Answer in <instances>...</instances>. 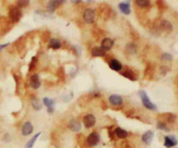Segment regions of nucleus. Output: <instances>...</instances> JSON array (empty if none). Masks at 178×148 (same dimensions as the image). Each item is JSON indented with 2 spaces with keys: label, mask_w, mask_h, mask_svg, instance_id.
Returning <instances> with one entry per match:
<instances>
[{
  "label": "nucleus",
  "mask_w": 178,
  "mask_h": 148,
  "mask_svg": "<svg viewBox=\"0 0 178 148\" xmlns=\"http://www.w3.org/2000/svg\"><path fill=\"white\" fill-rule=\"evenodd\" d=\"M43 101H44V104H45V105L47 107V108H48V113H54V108H53V106H54V103H55L54 100L50 98L45 97V98H44V100H43Z\"/></svg>",
  "instance_id": "nucleus-20"
},
{
  "label": "nucleus",
  "mask_w": 178,
  "mask_h": 148,
  "mask_svg": "<svg viewBox=\"0 0 178 148\" xmlns=\"http://www.w3.org/2000/svg\"><path fill=\"white\" fill-rule=\"evenodd\" d=\"M65 2H66V0H51L48 3L47 11L49 12H54L57 7L59 6V5H63Z\"/></svg>",
  "instance_id": "nucleus-6"
},
{
  "label": "nucleus",
  "mask_w": 178,
  "mask_h": 148,
  "mask_svg": "<svg viewBox=\"0 0 178 148\" xmlns=\"http://www.w3.org/2000/svg\"><path fill=\"white\" fill-rule=\"evenodd\" d=\"M33 130H34V127H33L32 124L29 121H27V122H25L24 125L22 126L21 132H22V134L24 136H28L32 134Z\"/></svg>",
  "instance_id": "nucleus-8"
},
{
  "label": "nucleus",
  "mask_w": 178,
  "mask_h": 148,
  "mask_svg": "<svg viewBox=\"0 0 178 148\" xmlns=\"http://www.w3.org/2000/svg\"><path fill=\"white\" fill-rule=\"evenodd\" d=\"M160 29L165 32H171L173 30V26L170 24V22H169L167 20H163L160 24Z\"/></svg>",
  "instance_id": "nucleus-17"
},
{
  "label": "nucleus",
  "mask_w": 178,
  "mask_h": 148,
  "mask_svg": "<svg viewBox=\"0 0 178 148\" xmlns=\"http://www.w3.org/2000/svg\"><path fill=\"white\" fill-rule=\"evenodd\" d=\"M99 141H100V135L96 132L91 133L88 136V138H87V144L89 145V146H91V147L96 146L99 143Z\"/></svg>",
  "instance_id": "nucleus-4"
},
{
  "label": "nucleus",
  "mask_w": 178,
  "mask_h": 148,
  "mask_svg": "<svg viewBox=\"0 0 178 148\" xmlns=\"http://www.w3.org/2000/svg\"><path fill=\"white\" fill-rule=\"evenodd\" d=\"M166 115L168 116V117H167V121H168V122L172 123V122L175 121V120H176V115H174V114H172V113H167Z\"/></svg>",
  "instance_id": "nucleus-29"
},
{
  "label": "nucleus",
  "mask_w": 178,
  "mask_h": 148,
  "mask_svg": "<svg viewBox=\"0 0 178 148\" xmlns=\"http://www.w3.org/2000/svg\"><path fill=\"white\" fill-rule=\"evenodd\" d=\"M113 45H114V41L112 39H110V38H104L102 41L101 47L106 51V50L111 49V48L113 47Z\"/></svg>",
  "instance_id": "nucleus-16"
},
{
  "label": "nucleus",
  "mask_w": 178,
  "mask_h": 148,
  "mask_svg": "<svg viewBox=\"0 0 178 148\" xmlns=\"http://www.w3.org/2000/svg\"><path fill=\"white\" fill-rule=\"evenodd\" d=\"M68 127L73 132H79L81 130V123L76 119L70 120L69 121V124H68Z\"/></svg>",
  "instance_id": "nucleus-10"
},
{
  "label": "nucleus",
  "mask_w": 178,
  "mask_h": 148,
  "mask_svg": "<svg viewBox=\"0 0 178 148\" xmlns=\"http://www.w3.org/2000/svg\"><path fill=\"white\" fill-rule=\"evenodd\" d=\"M153 138H154V133L152 131H147L142 136V140L146 145H150L153 140Z\"/></svg>",
  "instance_id": "nucleus-13"
},
{
  "label": "nucleus",
  "mask_w": 178,
  "mask_h": 148,
  "mask_svg": "<svg viewBox=\"0 0 178 148\" xmlns=\"http://www.w3.org/2000/svg\"><path fill=\"white\" fill-rule=\"evenodd\" d=\"M157 128L160 130H164V131H169V128L167 127V125L164 122H158L157 123Z\"/></svg>",
  "instance_id": "nucleus-28"
},
{
  "label": "nucleus",
  "mask_w": 178,
  "mask_h": 148,
  "mask_svg": "<svg viewBox=\"0 0 178 148\" xmlns=\"http://www.w3.org/2000/svg\"><path fill=\"white\" fill-rule=\"evenodd\" d=\"M121 74L123 76H124V77H126L127 79L130 81H135L136 80V75L134 74V72L132 70H130V69H126V70H124L123 72H122Z\"/></svg>",
  "instance_id": "nucleus-21"
},
{
  "label": "nucleus",
  "mask_w": 178,
  "mask_h": 148,
  "mask_svg": "<svg viewBox=\"0 0 178 148\" xmlns=\"http://www.w3.org/2000/svg\"><path fill=\"white\" fill-rule=\"evenodd\" d=\"M40 134H41V133H37L36 135H34L33 137H32V139L28 141V143L26 144V148H32L33 147V146H34V144H35V142H36V140H38V138L40 136Z\"/></svg>",
  "instance_id": "nucleus-23"
},
{
  "label": "nucleus",
  "mask_w": 178,
  "mask_h": 148,
  "mask_svg": "<svg viewBox=\"0 0 178 148\" xmlns=\"http://www.w3.org/2000/svg\"><path fill=\"white\" fill-rule=\"evenodd\" d=\"M9 17L11 20L14 23H18L19 20L22 18V12L19 10L18 7L12 6L9 11Z\"/></svg>",
  "instance_id": "nucleus-2"
},
{
  "label": "nucleus",
  "mask_w": 178,
  "mask_h": 148,
  "mask_svg": "<svg viewBox=\"0 0 178 148\" xmlns=\"http://www.w3.org/2000/svg\"><path fill=\"white\" fill-rule=\"evenodd\" d=\"M118 8L120 10V12L122 13H123L124 15H129L131 12V10H130V5H129V2H123L120 3L118 5Z\"/></svg>",
  "instance_id": "nucleus-14"
},
{
  "label": "nucleus",
  "mask_w": 178,
  "mask_h": 148,
  "mask_svg": "<svg viewBox=\"0 0 178 148\" xmlns=\"http://www.w3.org/2000/svg\"><path fill=\"white\" fill-rule=\"evenodd\" d=\"M83 123L86 128L93 127L96 124V117L93 114H86L83 119Z\"/></svg>",
  "instance_id": "nucleus-5"
},
{
  "label": "nucleus",
  "mask_w": 178,
  "mask_h": 148,
  "mask_svg": "<svg viewBox=\"0 0 178 148\" xmlns=\"http://www.w3.org/2000/svg\"><path fill=\"white\" fill-rule=\"evenodd\" d=\"M106 51L102 47H94L91 49V56L94 57H102L105 56Z\"/></svg>",
  "instance_id": "nucleus-15"
},
{
  "label": "nucleus",
  "mask_w": 178,
  "mask_h": 148,
  "mask_svg": "<svg viewBox=\"0 0 178 148\" xmlns=\"http://www.w3.org/2000/svg\"><path fill=\"white\" fill-rule=\"evenodd\" d=\"M32 105L35 110H40V109H42V105L40 103V100L38 99L35 98V97H33L32 99Z\"/></svg>",
  "instance_id": "nucleus-22"
},
{
  "label": "nucleus",
  "mask_w": 178,
  "mask_h": 148,
  "mask_svg": "<svg viewBox=\"0 0 178 148\" xmlns=\"http://www.w3.org/2000/svg\"><path fill=\"white\" fill-rule=\"evenodd\" d=\"M17 5L18 8H25L30 5V0H18Z\"/></svg>",
  "instance_id": "nucleus-25"
},
{
  "label": "nucleus",
  "mask_w": 178,
  "mask_h": 148,
  "mask_svg": "<svg viewBox=\"0 0 178 148\" xmlns=\"http://www.w3.org/2000/svg\"><path fill=\"white\" fill-rule=\"evenodd\" d=\"M139 96H140L143 105L147 109L151 110V111H156V106L155 105L152 101L149 100L147 93L144 90H140L139 91Z\"/></svg>",
  "instance_id": "nucleus-1"
},
{
  "label": "nucleus",
  "mask_w": 178,
  "mask_h": 148,
  "mask_svg": "<svg viewBox=\"0 0 178 148\" xmlns=\"http://www.w3.org/2000/svg\"><path fill=\"white\" fill-rule=\"evenodd\" d=\"M136 4L139 7L145 8V7H148L149 5L150 1L149 0H136Z\"/></svg>",
  "instance_id": "nucleus-24"
},
{
  "label": "nucleus",
  "mask_w": 178,
  "mask_h": 148,
  "mask_svg": "<svg viewBox=\"0 0 178 148\" xmlns=\"http://www.w3.org/2000/svg\"><path fill=\"white\" fill-rule=\"evenodd\" d=\"M8 45H9V43H5V44H1V45H0V50H2L3 49H5V48H6Z\"/></svg>",
  "instance_id": "nucleus-30"
},
{
  "label": "nucleus",
  "mask_w": 178,
  "mask_h": 148,
  "mask_svg": "<svg viewBox=\"0 0 178 148\" xmlns=\"http://www.w3.org/2000/svg\"><path fill=\"white\" fill-rule=\"evenodd\" d=\"M109 68H111L112 70H114V71H121L122 69H123V65H122V63L118 60H116V59H111L109 62Z\"/></svg>",
  "instance_id": "nucleus-11"
},
{
  "label": "nucleus",
  "mask_w": 178,
  "mask_h": 148,
  "mask_svg": "<svg viewBox=\"0 0 178 148\" xmlns=\"http://www.w3.org/2000/svg\"><path fill=\"white\" fill-rule=\"evenodd\" d=\"M83 20H84V22L86 23V24H92L93 22H94V20H95L96 18V13L94 12V10H92V9H86L85 11H84V12H83Z\"/></svg>",
  "instance_id": "nucleus-3"
},
{
  "label": "nucleus",
  "mask_w": 178,
  "mask_h": 148,
  "mask_svg": "<svg viewBox=\"0 0 178 148\" xmlns=\"http://www.w3.org/2000/svg\"><path fill=\"white\" fill-rule=\"evenodd\" d=\"M49 47L52 49H58L62 47V43L59 39L51 38L50 42H49Z\"/></svg>",
  "instance_id": "nucleus-19"
},
{
  "label": "nucleus",
  "mask_w": 178,
  "mask_h": 148,
  "mask_svg": "<svg viewBox=\"0 0 178 148\" xmlns=\"http://www.w3.org/2000/svg\"><path fill=\"white\" fill-rule=\"evenodd\" d=\"M82 0H71V2L72 3H75V4H78V3H80Z\"/></svg>",
  "instance_id": "nucleus-31"
},
{
  "label": "nucleus",
  "mask_w": 178,
  "mask_h": 148,
  "mask_svg": "<svg viewBox=\"0 0 178 148\" xmlns=\"http://www.w3.org/2000/svg\"><path fill=\"white\" fill-rule=\"evenodd\" d=\"M162 60L163 61H172L173 60V56L169 54V53H163L162 55Z\"/></svg>",
  "instance_id": "nucleus-27"
},
{
  "label": "nucleus",
  "mask_w": 178,
  "mask_h": 148,
  "mask_svg": "<svg viewBox=\"0 0 178 148\" xmlns=\"http://www.w3.org/2000/svg\"><path fill=\"white\" fill-rule=\"evenodd\" d=\"M126 50H128L130 54H134L136 51V47L134 43H129L126 46Z\"/></svg>",
  "instance_id": "nucleus-26"
},
{
  "label": "nucleus",
  "mask_w": 178,
  "mask_h": 148,
  "mask_svg": "<svg viewBox=\"0 0 178 148\" xmlns=\"http://www.w3.org/2000/svg\"><path fill=\"white\" fill-rule=\"evenodd\" d=\"M115 135L119 139H126L128 137V132L121 127H116L114 130Z\"/></svg>",
  "instance_id": "nucleus-18"
},
{
  "label": "nucleus",
  "mask_w": 178,
  "mask_h": 148,
  "mask_svg": "<svg viewBox=\"0 0 178 148\" xmlns=\"http://www.w3.org/2000/svg\"><path fill=\"white\" fill-rule=\"evenodd\" d=\"M30 84L32 87H33L34 89H38L41 86V81L39 79V76L38 74H32L31 79H30Z\"/></svg>",
  "instance_id": "nucleus-12"
},
{
  "label": "nucleus",
  "mask_w": 178,
  "mask_h": 148,
  "mask_svg": "<svg viewBox=\"0 0 178 148\" xmlns=\"http://www.w3.org/2000/svg\"><path fill=\"white\" fill-rule=\"evenodd\" d=\"M177 139L174 135L166 136L164 138V146L167 148H171L173 146H176L177 145Z\"/></svg>",
  "instance_id": "nucleus-7"
},
{
  "label": "nucleus",
  "mask_w": 178,
  "mask_h": 148,
  "mask_svg": "<svg viewBox=\"0 0 178 148\" xmlns=\"http://www.w3.org/2000/svg\"><path fill=\"white\" fill-rule=\"evenodd\" d=\"M109 101L111 105L119 107L123 104V98L119 94H112L109 97Z\"/></svg>",
  "instance_id": "nucleus-9"
}]
</instances>
